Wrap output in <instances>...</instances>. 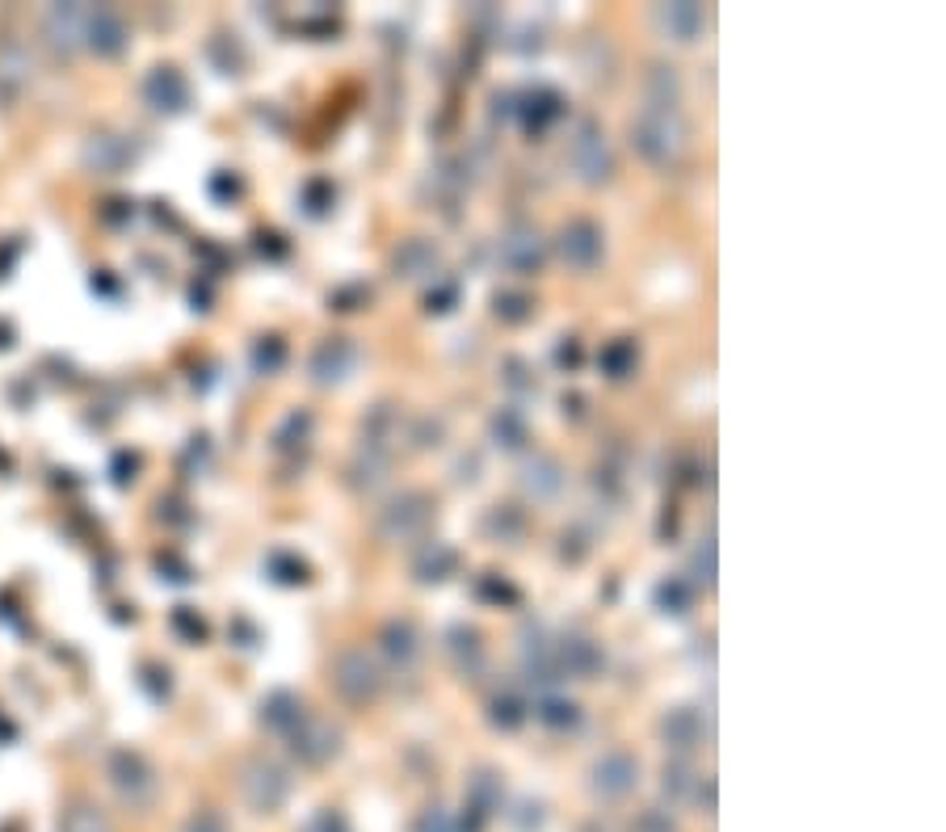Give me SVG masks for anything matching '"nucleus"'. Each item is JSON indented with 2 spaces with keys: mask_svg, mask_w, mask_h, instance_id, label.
<instances>
[{
  "mask_svg": "<svg viewBox=\"0 0 946 832\" xmlns=\"http://www.w3.org/2000/svg\"><path fill=\"white\" fill-rule=\"evenodd\" d=\"M690 127L678 106H643L631 118V148L640 151L648 165H673L686 151Z\"/></svg>",
  "mask_w": 946,
  "mask_h": 832,
  "instance_id": "obj_1",
  "label": "nucleus"
},
{
  "mask_svg": "<svg viewBox=\"0 0 946 832\" xmlns=\"http://www.w3.org/2000/svg\"><path fill=\"white\" fill-rule=\"evenodd\" d=\"M430 517H434V496L421 488H408L392 496L375 513V534L383 543H408V538H416L421 529L430 526Z\"/></svg>",
  "mask_w": 946,
  "mask_h": 832,
  "instance_id": "obj_2",
  "label": "nucleus"
},
{
  "mask_svg": "<svg viewBox=\"0 0 946 832\" xmlns=\"http://www.w3.org/2000/svg\"><path fill=\"white\" fill-rule=\"evenodd\" d=\"M240 794L257 815H274L290 799V774L269 756H253L240 774Z\"/></svg>",
  "mask_w": 946,
  "mask_h": 832,
  "instance_id": "obj_3",
  "label": "nucleus"
},
{
  "mask_svg": "<svg viewBox=\"0 0 946 832\" xmlns=\"http://www.w3.org/2000/svg\"><path fill=\"white\" fill-rule=\"evenodd\" d=\"M568 165L572 172L585 181V186H602L614 172V151H610V139L598 122H581L572 143H568Z\"/></svg>",
  "mask_w": 946,
  "mask_h": 832,
  "instance_id": "obj_4",
  "label": "nucleus"
},
{
  "mask_svg": "<svg viewBox=\"0 0 946 832\" xmlns=\"http://www.w3.org/2000/svg\"><path fill=\"white\" fill-rule=\"evenodd\" d=\"M635 786H640V756L623 753V749L598 756L593 770H589V791L598 794L602 803H619Z\"/></svg>",
  "mask_w": 946,
  "mask_h": 832,
  "instance_id": "obj_5",
  "label": "nucleus"
},
{
  "mask_svg": "<svg viewBox=\"0 0 946 832\" xmlns=\"http://www.w3.org/2000/svg\"><path fill=\"white\" fill-rule=\"evenodd\" d=\"M333 685L345 702H371L383 690V677H378V664L362 647H345L333 661Z\"/></svg>",
  "mask_w": 946,
  "mask_h": 832,
  "instance_id": "obj_6",
  "label": "nucleus"
},
{
  "mask_svg": "<svg viewBox=\"0 0 946 832\" xmlns=\"http://www.w3.org/2000/svg\"><path fill=\"white\" fill-rule=\"evenodd\" d=\"M602 248H605V236L593 219H568V224L560 227V236H555L560 261H564L568 269H577V274H585V269H593V265L602 261Z\"/></svg>",
  "mask_w": 946,
  "mask_h": 832,
  "instance_id": "obj_7",
  "label": "nucleus"
},
{
  "mask_svg": "<svg viewBox=\"0 0 946 832\" xmlns=\"http://www.w3.org/2000/svg\"><path fill=\"white\" fill-rule=\"evenodd\" d=\"M110 782L127 808H148L151 799H156V774H151V765L139 753L118 749L110 756Z\"/></svg>",
  "mask_w": 946,
  "mask_h": 832,
  "instance_id": "obj_8",
  "label": "nucleus"
},
{
  "mask_svg": "<svg viewBox=\"0 0 946 832\" xmlns=\"http://www.w3.org/2000/svg\"><path fill=\"white\" fill-rule=\"evenodd\" d=\"M354 366H358V345L349 337H324L316 349H312V358H307V378L316 383V387H341L345 378L354 375Z\"/></svg>",
  "mask_w": 946,
  "mask_h": 832,
  "instance_id": "obj_9",
  "label": "nucleus"
},
{
  "mask_svg": "<svg viewBox=\"0 0 946 832\" xmlns=\"http://www.w3.org/2000/svg\"><path fill=\"white\" fill-rule=\"evenodd\" d=\"M290 753L299 756L303 765H328L341 753V732L328 719L303 715L290 732Z\"/></svg>",
  "mask_w": 946,
  "mask_h": 832,
  "instance_id": "obj_10",
  "label": "nucleus"
},
{
  "mask_svg": "<svg viewBox=\"0 0 946 832\" xmlns=\"http://www.w3.org/2000/svg\"><path fill=\"white\" fill-rule=\"evenodd\" d=\"M652 26L664 38H673V42H694L702 34V26H707V13L694 0H669V4L652 9Z\"/></svg>",
  "mask_w": 946,
  "mask_h": 832,
  "instance_id": "obj_11",
  "label": "nucleus"
},
{
  "mask_svg": "<svg viewBox=\"0 0 946 832\" xmlns=\"http://www.w3.org/2000/svg\"><path fill=\"white\" fill-rule=\"evenodd\" d=\"M501 261L518 269V274H534L539 265L548 261V240L534 231V227L518 224L501 236Z\"/></svg>",
  "mask_w": 946,
  "mask_h": 832,
  "instance_id": "obj_12",
  "label": "nucleus"
},
{
  "mask_svg": "<svg viewBox=\"0 0 946 832\" xmlns=\"http://www.w3.org/2000/svg\"><path fill=\"white\" fill-rule=\"evenodd\" d=\"M707 736V723L694 706H673L669 715L661 719V740L664 749H673V753H694Z\"/></svg>",
  "mask_w": 946,
  "mask_h": 832,
  "instance_id": "obj_13",
  "label": "nucleus"
},
{
  "mask_svg": "<svg viewBox=\"0 0 946 832\" xmlns=\"http://www.w3.org/2000/svg\"><path fill=\"white\" fill-rule=\"evenodd\" d=\"M378 643H383V656L396 664L400 673H408L421 661V631H416L413 618H392V623L383 626Z\"/></svg>",
  "mask_w": 946,
  "mask_h": 832,
  "instance_id": "obj_14",
  "label": "nucleus"
},
{
  "mask_svg": "<svg viewBox=\"0 0 946 832\" xmlns=\"http://www.w3.org/2000/svg\"><path fill=\"white\" fill-rule=\"evenodd\" d=\"M392 269H396V278H404V283L437 278V245L421 240V236L404 240V245L396 248V257H392Z\"/></svg>",
  "mask_w": 946,
  "mask_h": 832,
  "instance_id": "obj_15",
  "label": "nucleus"
},
{
  "mask_svg": "<svg viewBox=\"0 0 946 832\" xmlns=\"http://www.w3.org/2000/svg\"><path fill=\"white\" fill-rule=\"evenodd\" d=\"M602 647L585 635H568V640L555 643V668L560 673H572V677H589V673H598L602 668Z\"/></svg>",
  "mask_w": 946,
  "mask_h": 832,
  "instance_id": "obj_16",
  "label": "nucleus"
},
{
  "mask_svg": "<svg viewBox=\"0 0 946 832\" xmlns=\"http://www.w3.org/2000/svg\"><path fill=\"white\" fill-rule=\"evenodd\" d=\"M518 484H522L534 501H551L555 492L564 488V467H560L551 454H534L526 467H522V475H518Z\"/></svg>",
  "mask_w": 946,
  "mask_h": 832,
  "instance_id": "obj_17",
  "label": "nucleus"
},
{
  "mask_svg": "<svg viewBox=\"0 0 946 832\" xmlns=\"http://www.w3.org/2000/svg\"><path fill=\"white\" fill-rule=\"evenodd\" d=\"M454 567H459V551H454L451 543H442V538L425 543V547L413 555V576L421 581V585H437V581H446Z\"/></svg>",
  "mask_w": 946,
  "mask_h": 832,
  "instance_id": "obj_18",
  "label": "nucleus"
},
{
  "mask_svg": "<svg viewBox=\"0 0 946 832\" xmlns=\"http://www.w3.org/2000/svg\"><path fill=\"white\" fill-rule=\"evenodd\" d=\"M446 652H451L454 668L463 677L484 668V643H480V631H472V626H451L446 631Z\"/></svg>",
  "mask_w": 946,
  "mask_h": 832,
  "instance_id": "obj_19",
  "label": "nucleus"
},
{
  "mask_svg": "<svg viewBox=\"0 0 946 832\" xmlns=\"http://www.w3.org/2000/svg\"><path fill=\"white\" fill-rule=\"evenodd\" d=\"M85 34H89V47H93V51H101V56H118V51H122V42H127V30H122L118 13H110V9H97V13H89V21H85Z\"/></svg>",
  "mask_w": 946,
  "mask_h": 832,
  "instance_id": "obj_20",
  "label": "nucleus"
},
{
  "mask_svg": "<svg viewBox=\"0 0 946 832\" xmlns=\"http://www.w3.org/2000/svg\"><path fill=\"white\" fill-rule=\"evenodd\" d=\"M299 719H303V702L295 699V694H286V690H278V694H269V699L262 702V723L269 727V732L290 736Z\"/></svg>",
  "mask_w": 946,
  "mask_h": 832,
  "instance_id": "obj_21",
  "label": "nucleus"
},
{
  "mask_svg": "<svg viewBox=\"0 0 946 832\" xmlns=\"http://www.w3.org/2000/svg\"><path fill=\"white\" fill-rule=\"evenodd\" d=\"M643 89H648V106H678L681 101V76L673 63H652L648 76H643Z\"/></svg>",
  "mask_w": 946,
  "mask_h": 832,
  "instance_id": "obj_22",
  "label": "nucleus"
},
{
  "mask_svg": "<svg viewBox=\"0 0 946 832\" xmlns=\"http://www.w3.org/2000/svg\"><path fill=\"white\" fill-rule=\"evenodd\" d=\"M694 786H699V774L686 765V761H669L661 774V791L669 803H686V799H694Z\"/></svg>",
  "mask_w": 946,
  "mask_h": 832,
  "instance_id": "obj_23",
  "label": "nucleus"
},
{
  "mask_svg": "<svg viewBox=\"0 0 946 832\" xmlns=\"http://www.w3.org/2000/svg\"><path fill=\"white\" fill-rule=\"evenodd\" d=\"M534 719L539 723H548L551 732H568V727H577L581 723V706L577 702H568V699H543L539 706H534Z\"/></svg>",
  "mask_w": 946,
  "mask_h": 832,
  "instance_id": "obj_24",
  "label": "nucleus"
},
{
  "mask_svg": "<svg viewBox=\"0 0 946 832\" xmlns=\"http://www.w3.org/2000/svg\"><path fill=\"white\" fill-rule=\"evenodd\" d=\"M492 437H496V446L518 450L526 442V416L518 413V408H501V413L492 416Z\"/></svg>",
  "mask_w": 946,
  "mask_h": 832,
  "instance_id": "obj_25",
  "label": "nucleus"
},
{
  "mask_svg": "<svg viewBox=\"0 0 946 832\" xmlns=\"http://www.w3.org/2000/svg\"><path fill=\"white\" fill-rule=\"evenodd\" d=\"M148 93L160 101V110H181V106H186V85H181V76L169 72V68H160V72L151 76Z\"/></svg>",
  "mask_w": 946,
  "mask_h": 832,
  "instance_id": "obj_26",
  "label": "nucleus"
},
{
  "mask_svg": "<svg viewBox=\"0 0 946 832\" xmlns=\"http://www.w3.org/2000/svg\"><path fill=\"white\" fill-rule=\"evenodd\" d=\"M522 529H526V517L513 509V505H496V509L484 517V534L505 538V543H518V538H522Z\"/></svg>",
  "mask_w": 946,
  "mask_h": 832,
  "instance_id": "obj_27",
  "label": "nucleus"
},
{
  "mask_svg": "<svg viewBox=\"0 0 946 832\" xmlns=\"http://www.w3.org/2000/svg\"><path fill=\"white\" fill-rule=\"evenodd\" d=\"M467 794H472V812L475 815H492L496 808H501V786H496V774H489V770H480V774L472 777Z\"/></svg>",
  "mask_w": 946,
  "mask_h": 832,
  "instance_id": "obj_28",
  "label": "nucleus"
},
{
  "mask_svg": "<svg viewBox=\"0 0 946 832\" xmlns=\"http://www.w3.org/2000/svg\"><path fill=\"white\" fill-rule=\"evenodd\" d=\"M598 361H602V370L610 378H627L635 370V345L631 340H610Z\"/></svg>",
  "mask_w": 946,
  "mask_h": 832,
  "instance_id": "obj_29",
  "label": "nucleus"
},
{
  "mask_svg": "<svg viewBox=\"0 0 946 832\" xmlns=\"http://www.w3.org/2000/svg\"><path fill=\"white\" fill-rule=\"evenodd\" d=\"M657 605H661L664 614H686L690 610V585L681 581V576H669L657 585Z\"/></svg>",
  "mask_w": 946,
  "mask_h": 832,
  "instance_id": "obj_30",
  "label": "nucleus"
},
{
  "mask_svg": "<svg viewBox=\"0 0 946 832\" xmlns=\"http://www.w3.org/2000/svg\"><path fill=\"white\" fill-rule=\"evenodd\" d=\"M492 723H496V727H505V732L522 727V723H526V706H522V699H518V694H496V699H492Z\"/></svg>",
  "mask_w": 946,
  "mask_h": 832,
  "instance_id": "obj_31",
  "label": "nucleus"
},
{
  "mask_svg": "<svg viewBox=\"0 0 946 832\" xmlns=\"http://www.w3.org/2000/svg\"><path fill=\"white\" fill-rule=\"evenodd\" d=\"M63 832H110V820L97 812V808H72V812L63 815Z\"/></svg>",
  "mask_w": 946,
  "mask_h": 832,
  "instance_id": "obj_32",
  "label": "nucleus"
},
{
  "mask_svg": "<svg viewBox=\"0 0 946 832\" xmlns=\"http://www.w3.org/2000/svg\"><path fill=\"white\" fill-rule=\"evenodd\" d=\"M530 311H534L530 295H518V290H501V295H496V316H501V320L522 324V320H530Z\"/></svg>",
  "mask_w": 946,
  "mask_h": 832,
  "instance_id": "obj_33",
  "label": "nucleus"
},
{
  "mask_svg": "<svg viewBox=\"0 0 946 832\" xmlns=\"http://www.w3.org/2000/svg\"><path fill=\"white\" fill-rule=\"evenodd\" d=\"M690 567H694V581L699 585H716V543L711 538H702V547H694V559H690Z\"/></svg>",
  "mask_w": 946,
  "mask_h": 832,
  "instance_id": "obj_34",
  "label": "nucleus"
},
{
  "mask_svg": "<svg viewBox=\"0 0 946 832\" xmlns=\"http://www.w3.org/2000/svg\"><path fill=\"white\" fill-rule=\"evenodd\" d=\"M303 832H354V829H349V820H345L341 808H321V812L303 824Z\"/></svg>",
  "mask_w": 946,
  "mask_h": 832,
  "instance_id": "obj_35",
  "label": "nucleus"
},
{
  "mask_svg": "<svg viewBox=\"0 0 946 832\" xmlns=\"http://www.w3.org/2000/svg\"><path fill=\"white\" fill-rule=\"evenodd\" d=\"M530 106H534V110H530V122H539V127H543V122H551V118H560V97H555V93L530 97Z\"/></svg>",
  "mask_w": 946,
  "mask_h": 832,
  "instance_id": "obj_36",
  "label": "nucleus"
},
{
  "mask_svg": "<svg viewBox=\"0 0 946 832\" xmlns=\"http://www.w3.org/2000/svg\"><path fill=\"white\" fill-rule=\"evenodd\" d=\"M635 832H678V824H673V815H669V812L652 808V812H640V820H635Z\"/></svg>",
  "mask_w": 946,
  "mask_h": 832,
  "instance_id": "obj_37",
  "label": "nucleus"
},
{
  "mask_svg": "<svg viewBox=\"0 0 946 832\" xmlns=\"http://www.w3.org/2000/svg\"><path fill=\"white\" fill-rule=\"evenodd\" d=\"M413 832H459V829H454V820L446 812L430 808V812H421V820L413 824Z\"/></svg>",
  "mask_w": 946,
  "mask_h": 832,
  "instance_id": "obj_38",
  "label": "nucleus"
},
{
  "mask_svg": "<svg viewBox=\"0 0 946 832\" xmlns=\"http://www.w3.org/2000/svg\"><path fill=\"white\" fill-rule=\"evenodd\" d=\"M186 832H227V820L219 812H198L186 820Z\"/></svg>",
  "mask_w": 946,
  "mask_h": 832,
  "instance_id": "obj_39",
  "label": "nucleus"
},
{
  "mask_svg": "<svg viewBox=\"0 0 946 832\" xmlns=\"http://www.w3.org/2000/svg\"><path fill=\"white\" fill-rule=\"evenodd\" d=\"M283 345H278V340L269 337V345H262V349H257V366H265V370H274V366H283Z\"/></svg>",
  "mask_w": 946,
  "mask_h": 832,
  "instance_id": "obj_40",
  "label": "nucleus"
},
{
  "mask_svg": "<svg viewBox=\"0 0 946 832\" xmlns=\"http://www.w3.org/2000/svg\"><path fill=\"white\" fill-rule=\"evenodd\" d=\"M694 803H699L707 815L716 812V782H711V777H702L699 786H694Z\"/></svg>",
  "mask_w": 946,
  "mask_h": 832,
  "instance_id": "obj_41",
  "label": "nucleus"
}]
</instances>
